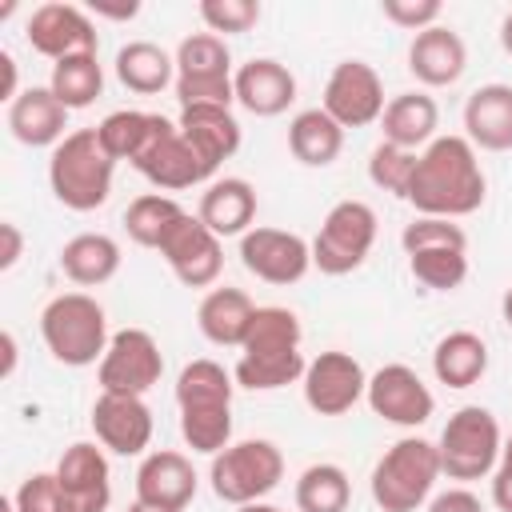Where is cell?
<instances>
[{
	"label": "cell",
	"instance_id": "cell-1",
	"mask_svg": "<svg viewBox=\"0 0 512 512\" xmlns=\"http://www.w3.org/2000/svg\"><path fill=\"white\" fill-rule=\"evenodd\" d=\"M484 192L488 184H484V172H480V160L468 136H436L416 156L408 204L420 216H440V220L472 216L484 204Z\"/></svg>",
	"mask_w": 512,
	"mask_h": 512
},
{
	"label": "cell",
	"instance_id": "cell-2",
	"mask_svg": "<svg viewBox=\"0 0 512 512\" xmlns=\"http://www.w3.org/2000/svg\"><path fill=\"white\" fill-rule=\"evenodd\" d=\"M304 352H300V320L292 308L264 304L252 316V328L240 344L236 384L252 392H272L292 380H304Z\"/></svg>",
	"mask_w": 512,
	"mask_h": 512
},
{
	"label": "cell",
	"instance_id": "cell-3",
	"mask_svg": "<svg viewBox=\"0 0 512 512\" xmlns=\"http://www.w3.org/2000/svg\"><path fill=\"white\" fill-rule=\"evenodd\" d=\"M180 436L192 452L216 456L232 444V376L216 360H192L176 380Z\"/></svg>",
	"mask_w": 512,
	"mask_h": 512
},
{
	"label": "cell",
	"instance_id": "cell-4",
	"mask_svg": "<svg viewBox=\"0 0 512 512\" xmlns=\"http://www.w3.org/2000/svg\"><path fill=\"white\" fill-rule=\"evenodd\" d=\"M112 172H116V160L104 152L96 128H76L68 132L56 148H52V160H48V184H52V196L72 208V212H92L108 200L112 192Z\"/></svg>",
	"mask_w": 512,
	"mask_h": 512
},
{
	"label": "cell",
	"instance_id": "cell-5",
	"mask_svg": "<svg viewBox=\"0 0 512 512\" xmlns=\"http://www.w3.org/2000/svg\"><path fill=\"white\" fill-rule=\"evenodd\" d=\"M40 336L48 352L68 368H88L108 352V316L88 292H60L40 312Z\"/></svg>",
	"mask_w": 512,
	"mask_h": 512
},
{
	"label": "cell",
	"instance_id": "cell-6",
	"mask_svg": "<svg viewBox=\"0 0 512 512\" xmlns=\"http://www.w3.org/2000/svg\"><path fill=\"white\" fill-rule=\"evenodd\" d=\"M440 480V452L432 440L404 436L372 468V500L384 512H416Z\"/></svg>",
	"mask_w": 512,
	"mask_h": 512
},
{
	"label": "cell",
	"instance_id": "cell-7",
	"mask_svg": "<svg viewBox=\"0 0 512 512\" xmlns=\"http://www.w3.org/2000/svg\"><path fill=\"white\" fill-rule=\"evenodd\" d=\"M176 100L180 108L216 104L228 108L236 100V72L232 52L224 36L216 32H192L176 48Z\"/></svg>",
	"mask_w": 512,
	"mask_h": 512
},
{
	"label": "cell",
	"instance_id": "cell-8",
	"mask_svg": "<svg viewBox=\"0 0 512 512\" xmlns=\"http://www.w3.org/2000/svg\"><path fill=\"white\" fill-rule=\"evenodd\" d=\"M500 424L488 408L480 404H464L460 412L448 416L444 432H440V472L448 480H480L488 472H496L500 464Z\"/></svg>",
	"mask_w": 512,
	"mask_h": 512
},
{
	"label": "cell",
	"instance_id": "cell-9",
	"mask_svg": "<svg viewBox=\"0 0 512 512\" xmlns=\"http://www.w3.org/2000/svg\"><path fill=\"white\" fill-rule=\"evenodd\" d=\"M208 480L224 504H256L284 480V456L272 440H240L212 456Z\"/></svg>",
	"mask_w": 512,
	"mask_h": 512
},
{
	"label": "cell",
	"instance_id": "cell-10",
	"mask_svg": "<svg viewBox=\"0 0 512 512\" xmlns=\"http://www.w3.org/2000/svg\"><path fill=\"white\" fill-rule=\"evenodd\" d=\"M376 244V212L364 200H340L328 208L316 240H312V268L324 276L356 272Z\"/></svg>",
	"mask_w": 512,
	"mask_h": 512
},
{
	"label": "cell",
	"instance_id": "cell-11",
	"mask_svg": "<svg viewBox=\"0 0 512 512\" xmlns=\"http://www.w3.org/2000/svg\"><path fill=\"white\" fill-rule=\"evenodd\" d=\"M132 168L144 180H152L156 188H168V192L192 188V184H200V180L212 176V168L200 160V152L184 140L180 124H172L160 112H152V132H148L140 156L132 160Z\"/></svg>",
	"mask_w": 512,
	"mask_h": 512
},
{
	"label": "cell",
	"instance_id": "cell-12",
	"mask_svg": "<svg viewBox=\"0 0 512 512\" xmlns=\"http://www.w3.org/2000/svg\"><path fill=\"white\" fill-rule=\"evenodd\" d=\"M164 356L152 332L144 328H120L108 340V352L100 360V392H120V396H144L152 384H160Z\"/></svg>",
	"mask_w": 512,
	"mask_h": 512
},
{
	"label": "cell",
	"instance_id": "cell-13",
	"mask_svg": "<svg viewBox=\"0 0 512 512\" xmlns=\"http://www.w3.org/2000/svg\"><path fill=\"white\" fill-rule=\"evenodd\" d=\"M340 128H368L384 116V84L380 72L364 60H340L324 84L320 104Z\"/></svg>",
	"mask_w": 512,
	"mask_h": 512
},
{
	"label": "cell",
	"instance_id": "cell-14",
	"mask_svg": "<svg viewBox=\"0 0 512 512\" xmlns=\"http://www.w3.org/2000/svg\"><path fill=\"white\" fill-rule=\"evenodd\" d=\"M240 264L264 284H296L312 268V244L284 228H248L240 236Z\"/></svg>",
	"mask_w": 512,
	"mask_h": 512
},
{
	"label": "cell",
	"instance_id": "cell-15",
	"mask_svg": "<svg viewBox=\"0 0 512 512\" xmlns=\"http://www.w3.org/2000/svg\"><path fill=\"white\" fill-rule=\"evenodd\" d=\"M368 392V376L348 352H320L304 368V404L316 416H344Z\"/></svg>",
	"mask_w": 512,
	"mask_h": 512
},
{
	"label": "cell",
	"instance_id": "cell-16",
	"mask_svg": "<svg viewBox=\"0 0 512 512\" xmlns=\"http://www.w3.org/2000/svg\"><path fill=\"white\" fill-rule=\"evenodd\" d=\"M368 408L400 428H420L428 424L436 400L428 392V384L408 368V364H384L376 376H368V392H364Z\"/></svg>",
	"mask_w": 512,
	"mask_h": 512
},
{
	"label": "cell",
	"instance_id": "cell-17",
	"mask_svg": "<svg viewBox=\"0 0 512 512\" xmlns=\"http://www.w3.org/2000/svg\"><path fill=\"white\" fill-rule=\"evenodd\" d=\"M160 256L168 260V268L176 272L180 284L188 288H208L216 284L220 268H224V248H220V236L200 220V216H184L168 240L160 244Z\"/></svg>",
	"mask_w": 512,
	"mask_h": 512
},
{
	"label": "cell",
	"instance_id": "cell-18",
	"mask_svg": "<svg viewBox=\"0 0 512 512\" xmlns=\"http://www.w3.org/2000/svg\"><path fill=\"white\" fill-rule=\"evenodd\" d=\"M28 44L32 52L48 56L52 64L64 60V56H80V52H96V24L84 16V8L76 4H40L32 16H28Z\"/></svg>",
	"mask_w": 512,
	"mask_h": 512
},
{
	"label": "cell",
	"instance_id": "cell-19",
	"mask_svg": "<svg viewBox=\"0 0 512 512\" xmlns=\"http://www.w3.org/2000/svg\"><path fill=\"white\" fill-rule=\"evenodd\" d=\"M56 484L64 496V512H104L112 500L104 448H96L88 440L64 448V456L56 464Z\"/></svg>",
	"mask_w": 512,
	"mask_h": 512
},
{
	"label": "cell",
	"instance_id": "cell-20",
	"mask_svg": "<svg viewBox=\"0 0 512 512\" xmlns=\"http://www.w3.org/2000/svg\"><path fill=\"white\" fill-rule=\"evenodd\" d=\"M92 428L96 440L116 452V456H140L152 440V408L144 396H120V392H100L92 404Z\"/></svg>",
	"mask_w": 512,
	"mask_h": 512
},
{
	"label": "cell",
	"instance_id": "cell-21",
	"mask_svg": "<svg viewBox=\"0 0 512 512\" xmlns=\"http://www.w3.org/2000/svg\"><path fill=\"white\" fill-rule=\"evenodd\" d=\"M196 496V468L184 452L160 448L148 452L140 472H136V500L152 504V508H168V512H184Z\"/></svg>",
	"mask_w": 512,
	"mask_h": 512
},
{
	"label": "cell",
	"instance_id": "cell-22",
	"mask_svg": "<svg viewBox=\"0 0 512 512\" xmlns=\"http://www.w3.org/2000/svg\"><path fill=\"white\" fill-rule=\"evenodd\" d=\"M468 68V48L464 40L448 28V24H432L424 32L412 36L408 44V72L428 84V88H444V84H456Z\"/></svg>",
	"mask_w": 512,
	"mask_h": 512
},
{
	"label": "cell",
	"instance_id": "cell-23",
	"mask_svg": "<svg viewBox=\"0 0 512 512\" xmlns=\"http://www.w3.org/2000/svg\"><path fill=\"white\" fill-rule=\"evenodd\" d=\"M468 144L484 152H512V84H480L464 100Z\"/></svg>",
	"mask_w": 512,
	"mask_h": 512
},
{
	"label": "cell",
	"instance_id": "cell-24",
	"mask_svg": "<svg viewBox=\"0 0 512 512\" xmlns=\"http://www.w3.org/2000/svg\"><path fill=\"white\" fill-rule=\"evenodd\" d=\"M8 128L20 144L28 148H56L68 132V108L56 100L52 88H24L12 104H8Z\"/></svg>",
	"mask_w": 512,
	"mask_h": 512
},
{
	"label": "cell",
	"instance_id": "cell-25",
	"mask_svg": "<svg viewBox=\"0 0 512 512\" xmlns=\"http://www.w3.org/2000/svg\"><path fill=\"white\" fill-rule=\"evenodd\" d=\"M236 100L252 116H280L296 100V76L280 60H248L236 68Z\"/></svg>",
	"mask_w": 512,
	"mask_h": 512
},
{
	"label": "cell",
	"instance_id": "cell-26",
	"mask_svg": "<svg viewBox=\"0 0 512 512\" xmlns=\"http://www.w3.org/2000/svg\"><path fill=\"white\" fill-rule=\"evenodd\" d=\"M180 132L184 140L200 152V160L216 172L220 160L236 156L240 148V124L232 116V108H216V104H200V108H180Z\"/></svg>",
	"mask_w": 512,
	"mask_h": 512
},
{
	"label": "cell",
	"instance_id": "cell-27",
	"mask_svg": "<svg viewBox=\"0 0 512 512\" xmlns=\"http://www.w3.org/2000/svg\"><path fill=\"white\" fill-rule=\"evenodd\" d=\"M384 140L396 144V148H428L436 140V124H440V108L428 92H400L384 104Z\"/></svg>",
	"mask_w": 512,
	"mask_h": 512
},
{
	"label": "cell",
	"instance_id": "cell-28",
	"mask_svg": "<svg viewBox=\"0 0 512 512\" xmlns=\"http://www.w3.org/2000/svg\"><path fill=\"white\" fill-rule=\"evenodd\" d=\"M216 236H244L256 220V188L240 176H224L216 184H208V192L200 196V212H196Z\"/></svg>",
	"mask_w": 512,
	"mask_h": 512
},
{
	"label": "cell",
	"instance_id": "cell-29",
	"mask_svg": "<svg viewBox=\"0 0 512 512\" xmlns=\"http://www.w3.org/2000/svg\"><path fill=\"white\" fill-rule=\"evenodd\" d=\"M252 316H256V304L240 288H212L196 308V324H200L204 340H212L220 348H240L252 328Z\"/></svg>",
	"mask_w": 512,
	"mask_h": 512
},
{
	"label": "cell",
	"instance_id": "cell-30",
	"mask_svg": "<svg viewBox=\"0 0 512 512\" xmlns=\"http://www.w3.org/2000/svg\"><path fill=\"white\" fill-rule=\"evenodd\" d=\"M60 268L72 284L96 288L120 272V244L104 232H80L60 248Z\"/></svg>",
	"mask_w": 512,
	"mask_h": 512
},
{
	"label": "cell",
	"instance_id": "cell-31",
	"mask_svg": "<svg viewBox=\"0 0 512 512\" xmlns=\"http://www.w3.org/2000/svg\"><path fill=\"white\" fill-rule=\"evenodd\" d=\"M288 148L300 164L308 168H324L340 156L344 148V128L324 112V108H304L292 116L288 124Z\"/></svg>",
	"mask_w": 512,
	"mask_h": 512
},
{
	"label": "cell",
	"instance_id": "cell-32",
	"mask_svg": "<svg viewBox=\"0 0 512 512\" xmlns=\"http://www.w3.org/2000/svg\"><path fill=\"white\" fill-rule=\"evenodd\" d=\"M432 372L448 388H472L488 372V344L468 328L448 332L432 352Z\"/></svg>",
	"mask_w": 512,
	"mask_h": 512
},
{
	"label": "cell",
	"instance_id": "cell-33",
	"mask_svg": "<svg viewBox=\"0 0 512 512\" xmlns=\"http://www.w3.org/2000/svg\"><path fill=\"white\" fill-rule=\"evenodd\" d=\"M116 76L128 92H140V96H156L172 84L176 76V60L152 44V40H132L116 52Z\"/></svg>",
	"mask_w": 512,
	"mask_h": 512
},
{
	"label": "cell",
	"instance_id": "cell-34",
	"mask_svg": "<svg viewBox=\"0 0 512 512\" xmlns=\"http://www.w3.org/2000/svg\"><path fill=\"white\" fill-rule=\"evenodd\" d=\"M184 216H188V212H184L172 196L144 192V196H136V200L128 204V212H124V232H128L140 248H156V252H160V244L168 240V232H172Z\"/></svg>",
	"mask_w": 512,
	"mask_h": 512
},
{
	"label": "cell",
	"instance_id": "cell-35",
	"mask_svg": "<svg viewBox=\"0 0 512 512\" xmlns=\"http://www.w3.org/2000/svg\"><path fill=\"white\" fill-rule=\"evenodd\" d=\"M48 88L56 92V100L72 112V108H88L100 92H104V68L96 60V52H80V56H64L52 64V80Z\"/></svg>",
	"mask_w": 512,
	"mask_h": 512
},
{
	"label": "cell",
	"instance_id": "cell-36",
	"mask_svg": "<svg viewBox=\"0 0 512 512\" xmlns=\"http://www.w3.org/2000/svg\"><path fill=\"white\" fill-rule=\"evenodd\" d=\"M348 500H352V480L340 464H312L296 480L300 512H344Z\"/></svg>",
	"mask_w": 512,
	"mask_h": 512
},
{
	"label": "cell",
	"instance_id": "cell-37",
	"mask_svg": "<svg viewBox=\"0 0 512 512\" xmlns=\"http://www.w3.org/2000/svg\"><path fill=\"white\" fill-rule=\"evenodd\" d=\"M152 132V112H136V108H120V112H108L100 124H96V136L104 144V152L112 160H136L144 140Z\"/></svg>",
	"mask_w": 512,
	"mask_h": 512
},
{
	"label": "cell",
	"instance_id": "cell-38",
	"mask_svg": "<svg viewBox=\"0 0 512 512\" xmlns=\"http://www.w3.org/2000/svg\"><path fill=\"white\" fill-rule=\"evenodd\" d=\"M412 276L432 292H452L468 276V248H424L408 256Z\"/></svg>",
	"mask_w": 512,
	"mask_h": 512
},
{
	"label": "cell",
	"instance_id": "cell-39",
	"mask_svg": "<svg viewBox=\"0 0 512 512\" xmlns=\"http://www.w3.org/2000/svg\"><path fill=\"white\" fill-rule=\"evenodd\" d=\"M416 156L420 152H408V148H396L388 140H380L368 156V180L400 200H408V184H412V172H416Z\"/></svg>",
	"mask_w": 512,
	"mask_h": 512
},
{
	"label": "cell",
	"instance_id": "cell-40",
	"mask_svg": "<svg viewBox=\"0 0 512 512\" xmlns=\"http://www.w3.org/2000/svg\"><path fill=\"white\" fill-rule=\"evenodd\" d=\"M404 252H424V248H468V236L460 224L440 220V216H416L404 232H400Z\"/></svg>",
	"mask_w": 512,
	"mask_h": 512
},
{
	"label": "cell",
	"instance_id": "cell-41",
	"mask_svg": "<svg viewBox=\"0 0 512 512\" xmlns=\"http://www.w3.org/2000/svg\"><path fill=\"white\" fill-rule=\"evenodd\" d=\"M200 20L208 24V32H248L260 20V4L256 0H200Z\"/></svg>",
	"mask_w": 512,
	"mask_h": 512
},
{
	"label": "cell",
	"instance_id": "cell-42",
	"mask_svg": "<svg viewBox=\"0 0 512 512\" xmlns=\"http://www.w3.org/2000/svg\"><path fill=\"white\" fill-rule=\"evenodd\" d=\"M16 512H64V496H60V484H56V472H36L28 476L16 496H12Z\"/></svg>",
	"mask_w": 512,
	"mask_h": 512
},
{
	"label": "cell",
	"instance_id": "cell-43",
	"mask_svg": "<svg viewBox=\"0 0 512 512\" xmlns=\"http://www.w3.org/2000/svg\"><path fill=\"white\" fill-rule=\"evenodd\" d=\"M384 20H392L396 28H408V32H424L440 20V0H384L380 4Z\"/></svg>",
	"mask_w": 512,
	"mask_h": 512
},
{
	"label": "cell",
	"instance_id": "cell-44",
	"mask_svg": "<svg viewBox=\"0 0 512 512\" xmlns=\"http://www.w3.org/2000/svg\"><path fill=\"white\" fill-rule=\"evenodd\" d=\"M428 512H484V504L468 488H448L428 504Z\"/></svg>",
	"mask_w": 512,
	"mask_h": 512
},
{
	"label": "cell",
	"instance_id": "cell-45",
	"mask_svg": "<svg viewBox=\"0 0 512 512\" xmlns=\"http://www.w3.org/2000/svg\"><path fill=\"white\" fill-rule=\"evenodd\" d=\"M0 272H8V268H16V260H20V252H24V236H20V228L12 224V220H4L0 224Z\"/></svg>",
	"mask_w": 512,
	"mask_h": 512
},
{
	"label": "cell",
	"instance_id": "cell-46",
	"mask_svg": "<svg viewBox=\"0 0 512 512\" xmlns=\"http://www.w3.org/2000/svg\"><path fill=\"white\" fill-rule=\"evenodd\" d=\"M492 504L500 512H512V468L508 464H496L492 472Z\"/></svg>",
	"mask_w": 512,
	"mask_h": 512
},
{
	"label": "cell",
	"instance_id": "cell-47",
	"mask_svg": "<svg viewBox=\"0 0 512 512\" xmlns=\"http://www.w3.org/2000/svg\"><path fill=\"white\" fill-rule=\"evenodd\" d=\"M0 72H4V88H0V100H16L20 92H16V60H12V52H0Z\"/></svg>",
	"mask_w": 512,
	"mask_h": 512
},
{
	"label": "cell",
	"instance_id": "cell-48",
	"mask_svg": "<svg viewBox=\"0 0 512 512\" xmlns=\"http://www.w3.org/2000/svg\"><path fill=\"white\" fill-rule=\"evenodd\" d=\"M96 12L100 16H112V20H128V16L140 12V4H96Z\"/></svg>",
	"mask_w": 512,
	"mask_h": 512
},
{
	"label": "cell",
	"instance_id": "cell-49",
	"mask_svg": "<svg viewBox=\"0 0 512 512\" xmlns=\"http://www.w3.org/2000/svg\"><path fill=\"white\" fill-rule=\"evenodd\" d=\"M0 344H4V376H12V368H16V336H12V332H4V336H0Z\"/></svg>",
	"mask_w": 512,
	"mask_h": 512
},
{
	"label": "cell",
	"instance_id": "cell-50",
	"mask_svg": "<svg viewBox=\"0 0 512 512\" xmlns=\"http://www.w3.org/2000/svg\"><path fill=\"white\" fill-rule=\"evenodd\" d=\"M500 44H504V52L512 56V12H508L504 24H500Z\"/></svg>",
	"mask_w": 512,
	"mask_h": 512
},
{
	"label": "cell",
	"instance_id": "cell-51",
	"mask_svg": "<svg viewBox=\"0 0 512 512\" xmlns=\"http://www.w3.org/2000/svg\"><path fill=\"white\" fill-rule=\"evenodd\" d=\"M236 512H284V508H276V504H264V500H256V504H240Z\"/></svg>",
	"mask_w": 512,
	"mask_h": 512
},
{
	"label": "cell",
	"instance_id": "cell-52",
	"mask_svg": "<svg viewBox=\"0 0 512 512\" xmlns=\"http://www.w3.org/2000/svg\"><path fill=\"white\" fill-rule=\"evenodd\" d=\"M500 308H504V320H508V328H512V288L504 292V300H500Z\"/></svg>",
	"mask_w": 512,
	"mask_h": 512
},
{
	"label": "cell",
	"instance_id": "cell-53",
	"mask_svg": "<svg viewBox=\"0 0 512 512\" xmlns=\"http://www.w3.org/2000/svg\"><path fill=\"white\" fill-rule=\"evenodd\" d=\"M500 464H508L512 468V436L504 440V448H500Z\"/></svg>",
	"mask_w": 512,
	"mask_h": 512
},
{
	"label": "cell",
	"instance_id": "cell-54",
	"mask_svg": "<svg viewBox=\"0 0 512 512\" xmlns=\"http://www.w3.org/2000/svg\"><path fill=\"white\" fill-rule=\"evenodd\" d=\"M128 512H168V508H152V504H140L136 500V504H128Z\"/></svg>",
	"mask_w": 512,
	"mask_h": 512
},
{
	"label": "cell",
	"instance_id": "cell-55",
	"mask_svg": "<svg viewBox=\"0 0 512 512\" xmlns=\"http://www.w3.org/2000/svg\"><path fill=\"white\" fill-rule=\"evenodd\" d=\"M0 512H16V504H12V500H4V508H0Z\"/></svg>",
	"mask_w": 512,
	"mask_h": 512
}]
</instances>
